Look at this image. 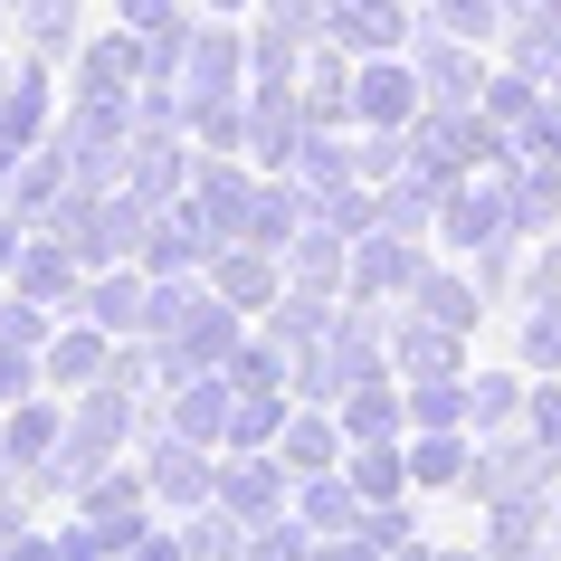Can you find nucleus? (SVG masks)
Segmentation results:
<instances>
[{
    "instance_id": "1",
    "label": "nucleus",
    "mask_w": 561,
    "mask_h": 561,
    "mask_svg": "<svg viewBox=\"0 0 561 561\" xmlns=\"http://www.w3.org/2000/svg\"><path fill=\"white\" fill-rule=\"evenodd\" d=\"M286 476H296V467H229L219 485H209V495H219L238 524L257 533V524H276V514H286Z\"/></svg>"
},
{
    "instance_id": "2",
    "label": "nucleus",
    "mask_w": 561,
    "mask_h": 561,
    "mask_svg": "<svg viewBox=\"0 0 561 561\" xmlns=\"http://www.w3.org/2000/svg\"><path fill=\"white\" fill-rule=\"evenodd\" d=\"M296 524L314 533V542L353 533L362 524V485H353V476H305V485H296Z\"/></svg>"
},
{
    "instance_id": "3",
    "label": "nucleus",
    "mask_w": 561,
    "mask_h": 561,
    "mask_svg": "<svg viewBox=\"0 0 561 561\" xmlns=\"http://www.w3.org/2000/svg\"><path fill=\"white\" fill-rule=\"evenodd\" d=\"M144 485H152V495H162V504H172V514H191V504H201L209 485H219V476H209L201 457H191V447H162V457H152V476H144Z\"/></svg>"
},
{
    "instance_id": "4",
    "label": "nucleus",
    "mask_w": 561,
    "mask_h": 561,
    "mask_svg": "<svg viewBox=\"0 0 561 561\" xmlns=\"http://www.w3.org/2000/svg\"><path fill=\"white\" fill-rule=\"evenodd\" d=\"M181 552H191V561H248V524H238L229 504H219V514H201V504H191V524H181Z\"/></svg>"
},
{
    "instance_id": "5",
    "label": "nucleus",
    "mask_w": 561,
    "mask_h": 561,
    "mask_svg": "<svg viewBox=\"0 0 561 561\" xmlns=\"http://www.w3.org/2000/svg\"><path fill=\"white\" fill-rule=\"evenodd\" d=\"M533 552H542V514H533L524 495L495 504V524H485V561H533Z\"/></svg>"
},
{
    "instance_id": "6",
    "label": "nucleus",
    "mask_w": 561,
    "mask_h": 561,
    "mask_svg": "<svg viewBox=\"0 0 561 561\" xmlns=\"http://www.w3.org/2000/svg\"><path fill=\"white\" fill-rule=\"evenodd\" d=\"M353 485H362V504H400L410 457H400V447H362V457H353Z\"/></svg>"
},
{
    "instance_id": "7",
    "label": "nucleus",
    "mask_w": 561,
    "mask_h": 561,
    "mask_svg": "<svg viewBox=\"0 0 561 561\" xmlns=\"http://www.w3.org/2000/svg\"><path fill=\"white\" fill-rule=\"evenodd\" d=\"M248 561H314V533H305L296 514H276V524L248 533Z\"/></svg>"
},
{
    "instance_id": "8",
    "label": "nucleus",
    "mask_w": 561,
    "mask_h": 561,
    "mask_svg": "<svg viewBox=\"0 0 561 561\" xmlns=\"http://www.w3.org/2000/svg\"><path fill=\"white\" fill-rule=\"evenodd\" d=\"M410 476H419V485H467V447H457V438H428V447H410Z\"/></svg>"
},
{
    "instance_id": "9",
    "label": "nucleus",
    "mask_w": 561,
    "mask_h": 561,
    "mask_svg": "<svg viewBox=\"0 0 561 561\" xmlns=\"http://www.w3.org/2000/svg\"><path fill=\"white\" fill-rule=\"evenodd\" d=\"M286 467H296V476H333V428H314V419L286 428Z\"/></svg>"
},
{
    "instance_id": "10",
    "label": "nucleus",
    "mask_w": 561,
    "mask_h": 561,
    "mask_svg": "<svg viewBox=\"0 0 561 561\" xmlns=\"http://www.w3.org/2000/svg\"><path fill=\"white\" fill-rule=\"evenodd\" d=\"M48 552H58V561H115L105 542H95V524H87V514H77L67 533H48Z\"/></svg>"
},
{
    "instance_id": "11",
    "label": "nucleus",
    "mask_w": 561,
    "mask_h": 561,
    "mask_svg": "<svg viewBox=\"0 0 561 561\" xmlns=\"http://www.w3.org/2000/svg\"><path fill=\"white\" fill-rule=\"evenodd\" d=\"M353 438H390V400H381V390H362V400H353Z\"/></svg>"
},
{
    "instance_id": "12",
    "label": "nucleus",
    "mask_w": 561,
    "mask_h": 561,
    "mask_svg": "<svg viewBox=\"0 0 561 561\" xmlns=\"http://www.w3.org/2000/svg\"><path fill=\"white\" fill-rule=\"evenodd\" d=\"M172 428H181V438H209V428H219V400H209V390H201V400H181Z\"/></svg>"
},
{
    "instance_id": "13",
    "label": "nucleus",
    "mask_w": 561,
    "mask_h": 561,
    "mask_svg": "<svg viewBox=\"0 0 561 561\" xmlns=\"http://www.w3.org/2000/svg\"><path fill=\"white\" fill-rule=\"evenodd\" d=\"M134 561H191V552H181V533H162V524H152V533H144V552H134Z\"/></svg>"
},
{
    "instance_id": "14",
    "label": "nucleus",
    "mask_w": 561,
    "mask_h": 561,
    "mask_svg": "<svg viewBox=\"0 0 561 561\" xmlns=\"http://www.w3.org/2000/svg\"><path fill=\"white\" fill-rule=\"evenodd\" d=\"M20 542H30V533H20V495L0 504V561H20Z\"/></svg>"
},
{
    "instance_id": "15",
    "label": "nucleus",
    "mask_w": 561,
    "mask_h": 561,
    "mask_svg": "<svg viewBox=\"0 0 561 561\" xmlns=\"http://www.w3.org/2000/svg\"><path fill=\"white\" fill-rule=\"evenodd\" d=\"M533 419H542V447H552V457H561V400H542V410H533Z\"/></svg>"
},
{
    "instance_id": "16",
    "label": "nucleus",
    "mask_w": 561,
    "mask_h": 561,
    "mask_svg": "<svg viewBox=\"0 0 561 561\" xmlns=\"http://www.w3.org/2000/svg\"><path fill=\"white\" fill-rule=\"evenodd\" d=\"M390 561H438V552H428V542H400V552H390Z\"/></svg>"
},
{
    "instance_id": "17",
    "label": "nucleus",
    "mask_w": 561,
    "mask_h": 561,
    "mask_svg": "<svg viewBox=\"0 0 561 561\" xmlns=\"http://www.w3.org/2000/svg\"><path fill=\"white\" fill-rule=\"evenodd\" d=\"M438 561H485V552H438Z\"/></svg>"
},
{
    "instance_id": "18",
    "label": "nucleus",
    "mask_w": 561,
    "mask_h": 561,
    "mask_svg": "<svg viewBox=\"0 0 561 561\" xmlns=\"http://www.w3.org/2000/svg\"><path fill=\"white\" fill-rule=\"evenodd\" d=\"M533 561H552V552H533Z\"/></svg>"
}]
</instances>
